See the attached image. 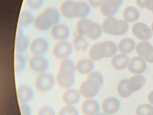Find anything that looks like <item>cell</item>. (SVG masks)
<instances>
[{
    "label": "cell",
    "mask_w": 153,
    "mask_h": 115,
    "mask_svg": "<svg viewBox=\"0 0 153 115\" xmlns=\"http://www.w3.org/2000/svg\"><path fill=\"white\" fill-rule=\"evenodd\" d=\"M103 81V75L99 71H93L79 85V91L81 96L86 99L93 98L99 93Z\"/></svg>",
    "instance_id": "6da1fadb"
},
{
    "label": "cell",
    "mask_w": 153,
    "mask_h": 115,
    "mask_svg": "<svg viewBox=\"0 0 153 115\" xmlns=\"http://www.w3.org/2000/svg\"><path fill=\"white\" fill-rule=\"evenodd\" d=\"M76 71V64L72 60H62L56 78L59 86L63 89L71 88L75 82Z\"/></svg>",
    "instance_id": "7a4b0ae2"
},
{
    "label": "cell",
    "mask_w": 153,
    "mask_h": 115,
    "mask_svg": "<svg viewBox=\"0 0 153 115\" xmlns=\"http://www.w3.org/2000/svg\"><path fill=\"white\" fill-rule=\"evenodd\" d=\"M60 19L59 11L54 7H47L39 14L33 22L34 27L39 31H45L51 29L59 23Z\"/></svg>",
    "instance_id": "3957f363"
},
{
    "label": "cell",
    "mask_w": 153,
    "mask_h": 115,
    "mask_svg": "<svg viewBox=\"0 0 153 115\" xmlns=\"http://www.w3.org/2000/svg\"><path fill=\"white\" fill-rule=\"evenodd\" d=\"M101 25L103 32L110 35H123L129 28L128 22L124 19H117L114 17H106Z\"/></svg>",
    "instance_id": "277c9868"
},
{
    "label": "cell",
    "mask_w": 153,
    "mask_h": 115,
    "mask_svg": "<svg viewBox=\"0 0 153 115\" xmlns=\"http://www.w3.org/2000/svg\"><path fill=\"white\" fill-rule=\"evenodd\" d=\"M56 79L54 75L48 72L40 74L36 78L35 85L36 89L40 92H47L54 87Z\"/></svg>",
    "instance_id": "5b68a950"
},
{
    "label": "cell",
    "mask_w": 153,
    "mask_h": 115,
    "mask_svg": "<svg viewBox=\"0 0 153 115\" xmlns=\"http://www.w3.org/2000/svg\"><path fill=\"white\" fill-rule=\"evenodd\" d=\"M50 63L43 56L33 55L29 60V67L33 72L38 74L46 72L49 68Z\"/></svg>",
    "instance_id": "8992f818"
},
{
    "label": "cell",
    "mask_w": 153,
    "mask_h": 115,
    "mask_svg": "<svg viewBox=\"0 0 153 115\" xmlns=\"http://www.w3.org/2000/svg\"><path fill=\"white\" fill-rule=\"evenodd\" d=\"M73 49V45L69 42L66 41H59L53 47V54L56 59L63 60L71 56Z\"/></svg>",
    "instance_id": "52a82bcc"
},
{
    "label": "cell",
    "mask_w": 153,
    "mask_h": 115,
    "mask_svg": "<svg viewBox=\"0 0 153 115\" xmlns=\"http://www.w3.org/2000/svg\"><path fill=\"white\" fill-rule=\"evenodd\" d=\"M89 58L93 61H98L107 58L108 48L106 41L94 44L88 50Z\"/></svg>",
    "instance_id": "ba28073f"
},
{
    "label": "cell",
    "mask_w": 153,
    "mask_h": 115,
    "mask_svg": "<svg viewBox=\"0 0 153 115\" xmlns=\"http://www.w3.org/2000/svg\"><path fill=\"white\" fill-rule=\"evenodd\" d=\"M131 32L134 36L142 41H147L151 39L153 34L151 29L143 22L135 23L132 26Z\"/></svg>",
    "instance_id": "9c48e42d"
},
{
    "label": "cell",
    "mask_w": 153,
    "mask_h": 115,
    "mask_svg": "<svg viewBox=\"0 0 153 115\" xmlns=\"http://www.w3.org/2000/svg\"><path fill=\"white\" fill-rule=\"evenodd\" d=\"M123 0H104L100 8V12L106 17H114L117 13Z\"/></svg>",
    "instance_id": "30bf717a"
},
{
    "label": "cell",
    "mask_w": 153,
    "mask_h": 115,
    "mask_svg": "<svg viewBox=\"0 0 153 115\" xmlns=\"http://www.w3.org/2000/svg\"><path fill=\"white\" fill-rule=\"evenodd\" d=\"M49 43L44 38H35L30 45V50L33 55L43 56L49 49Z\"/></svg>",
    "instance_id": "8fae6325"
},
{
    "label": "cell",
    "mask_w": 153,
    "mask_h": 115,
    "mask_svg": "<svg viewBox=\"0 0 153 115\" xmlns=\"http://www.w3.org/2000/svg\"><path fill=\"white\" fill-rule=\"evenodd\" d=\"M137 55L149 63H153V46L148 41H141L136 46Z\"/></svg>",
    "instance_id": "7c38bea8"
},
{
    "label": "cell",
    "mask_w": 153,
    "mask_h": 115,
    "mask_svg": "<svg viewBox=\"0 0 153 115\" xmlns=\"http://www.w3.org/2000/svg\"><path fill=\"white\" fill-rule=\"evenodd\" d=\"M69 27L64 23H57L51 29V35L56 40L59 41H66L70 35Z\"/></svg>",
    "instance_id": "4fadbf2b"
},
{
    "label": "cell",
    "mask_w": 153,
    "mask_h": 115,
    "mask_svg": "<svg viewBox=\"0 0 153 115\" xmlns=\"http://www.w3.org/2000/svg\"><path fill=\"white\" fill-rule=\"evenodd\" d=\"M147 67L146 61L140 56H134L130 59L128 65V70L131 73L136 75L143 73Z\"/></svg>",
    "instance_id": "5bb4252c"
},
{
    "label": "cell",
    "mask_w": 153,
    "mask_h": 115,
    "mask_svg": "<svg viewBox=\"0 0 153 115\" xmlns=\"http://www.w3.org/2000/svg\"><path fill=\"white\" fill-rule=\"evenodd\" d=\"M101 106L103 113L108 115H112L119 110L120 102L116 97L109 96L103 99Z\"/></svg>",
    "instance_id": "9a60e30c"
},
{
    "label": "cell",
    "mask_w": 153,
    "mask_h": 115,
    "mask_svg": "<svg viewBox=\"0 0 153 115\" xmlns=\"http://www.w3.org/2000/svg\"><path fill=\"white\" fill-rule=\"evenodd\" d=\"M17 95L20 104H27L30 102L34 95L32 87L27 84L20 86L17 90Z\"/></svg>",
    "instance_id": "2e32d148"
},
{
    "label": "cell",
    "mask_w": 153,
    "mask_h": 115,
    "mask_svg": "<svg viewBox=\"0 0 153 115\" xmlns=\"http://www.w3.org/2000/svg\"><path fill=\"white\" fill-rule=\"evenodd\" d=\"M99 110V102L93 98L87 99L81 105V111L84 115H96Z\"/></svg>",
    "instance_id": "e0dca14e"
},
{
    "label": "cell",
    "mask_w": 153,
    "mask_h": 115,
    "mask_svg": "<svg viewBox=\"0 0 153 115\" xmlns=\"http://www.w3.org/2000/svg\"><path fill=\"white\" fill-rule=\"evenodd\" d=\"M94 23L87 18L79 19L76 24V31L78 35L88 38L91 32Z\"/></svg>",
    "instance_id": "ac0fdd59"
},
{
    "label": "cell",
    "mask_w": 153,
    "mask_h": 115,
    "mask_svg": "<svg viewBox=\"0 0 153 115\" xmlns=\"http://www.w3.org/2000/svg\"><path fill=\"white\" fill-rule=\"evenodd\" d=\"M91 6L84 1H75L74 7L75 18L79 19L87 18L91 12Z\"/></svg>",
    "instance_id": "d6986e66"
},
{
    "label": "cell",
    "mask_w": 153,
    "mask_h": 115,
    "mask_svg": "<svg viewBox=\"0 0 153 115\" xmlns=\"http://www.w3.org/2000/svg\"><path fill=\"white\" fill-rule=\"evenodd\" d=\"M94 61L88 59H82L76 63V71L81 74H89L93 71L94 68Z\"/></svg>",
    "instance_id": "ffe728a7"
},
{
    "label": "cell",
    "mask_w": 153,
    "mask_h": 115,
    "mask_svg": "<svg viewBox=\"0 0 153 115\" xmlns=\"http://www.w3.org/2000/svg\"><path fill=\"white\" fill-rule=\"evenodd\" d=\"M81 95L79 90L75 89H68L62 96L63 102L68 105H74L80 100Z\"/></svg>",
    "instance_id": "44dd1931"
},
{
    "label": "cell",
    "mask_w": 153,
    "mask_h": 115,
    "mask_svg": "<svg viewBox=\"0 0 153 115\" xmlns=\"http://www.w3.org/2000/svg\"><path fill=\"white\" fill-rule=\"evenodd\" d=\"M130 60L127 55L120 53L112 58L111 65L115 69L122 70L128 67Z\"/></svg>",
    "instance_id": "7402d4cb"
},
{
    "label": "cell",
    "mask_w": 153,
    "mask_h": 115,
    "mask_svg": "<svg viewBox=\"0 0 153 115\" xmlns=\"http://www.w3.org/2000/svg\"><path fill=\"white\" fill-rule=\"evenodd\" d=\"M146 83L145 77L140 74H136L131 76L127 81V86L131 92L139 90Z\"/></svg>",
    "instance_id": "603a6c76"
},
{
    "label": "cell",
    "mask_w": 153,
    "mask_h": 115,
    "mask_svg": "<svg viewBox=\"0 0 153 115\" xmlns=\"http://www.w3.org/2000/svg\"><path fill=\"white\" fill-rule=\"evenodd\" d=\"M75 1L72 0L64 1L60 6L61 14L66 18L72 19L75 18L74 7Z\"/></svg>",
    "instance_id": "cb8c5ba5"
},
{
    "label": "cell",
    "mask_w": 153,
    "mask_h": 115,
    "mask_svg": "<svg viewBox=\"0 0 153 115\" xmlns=\"http://www.w3.org/2000/svg\"><path fill=\"white\" fill-rule=\"evenodd\" d=\"M140 15L139 10L133 6H127L123 11V19L128 23L135 22L139 19Z\"/></svg>",
    "instance_id": "d4e9b609"
},
{
    "label": "cell",
    "mask_w": 153,
    "mask_h": 115,
    "mask_svg": "<svg viewBox=\"0 0 153 115\" xmlns=\"http://www.w3.org/2000/svg\"><path fill=\"white\" fill-rule=\"evenodd\" d=\"M135 41L130 38H124L122 39L118 44V50L123 54L131 53L136 48Z\"/></svg>",
    "instance_id": "484cf974"
},
{
    "label": "cell",
    "mask_w": 153,
    "mask_h": 115,
    "mask_svg": "<svg viewBox=\"0 0 153 115\" xmlns=\"http://www.w3.org/2000/svg\"><path fill=\"white\" fill-rule=\"evenodd\" d=\"M30 45L29 38L24 34L16 36L15 42V51L16 53L22 54Z\"/></svg>",
    "instance_id": "4316f807"
},
{
    "label": "cell",
    "mask_w": 153,
    "mask_h": 115,
    "mask_svg": "<svg viewBox=\"0 0 153 115\" xmlns=\"http://www.w3.org/2000/svg\"><path fill=\"white\" fill-rule=\"evenodd\" d=\"M74 49L76 52H85L89 47V43L86 37L78 35L75 37L72 43Z\"/></svg>",
    "instance_id": "83f0119b"
},
{
    "label": "cell",
    "mask_w": 153,
    "mask_h": 115,
    "mask_svg": "<svg viewBox=\"0 0 153 115\" xmlns=\"http://www.w3.org/2000/svg\"><path fill=\"white\" fill-rule=\"evenodd\" d=\"M127 81V78L123 79L118 82L117 86V91L118 95L123 98H128L133 93L128 87Z\"/></svg>",
    "instance_id": "f1b7e54d"
},
{
    "label": "cell",
    "mask_w": 153,
    "mask_h": 115,
    "mask_svg": "<svg viewBox=\"0 0 153 115\" xmlns=\"http://www.w3.org/2000/svg\"><path fill=\"white\" fill-rule=\"evenodd\" d=\"M35 18L32 14L28 11H22L19 17V25L23 27H27L33 23Z\"/></svg>",
    "instance_id": "f546056e"
},
{
    "label": "cell",
    "mask_w": 153,
    "mask_h": 115,
    "mask_svg": "<svg viewBox=\"0 0 153 115\" xmlns=\"http://www.w3.org/2000/svg\"><path fill=\"white\" fill-rule=\"evenodd\" d=\"M14 70L16 72L20 73L23 72L26 65V59L22 55L19 53H16L14 56Z\"/></svg>",
    "instance_id": "4dcf8cb0"
},
{
    "label": "cell",
    "mask_w": 153,
    "mask_h": 115,
    "mask_svg": "<svg viewBox=\"0 0 153 115\" xmlns=\"http://www.w3.org/2000/svg\"><path fill=\"white\" fill-rule=\"evenodd\" d=\"M153 112V105L149 104L139 105L135 110L136 115H149Z\"/></svg>",
    "instance_id": "1f68e13d"
},
{
    "label": "cell",
    "mask_w": 153,
    "mask_h": 115,
    "mask_svg": "<svg viewBox=\"0 0 153 115\" xmlns=\"http://www.w3.org/2000/svg\"><path fill=\"white\" fill-rule=\"evenodd\" d=\"M59 115H79V112L74 105H66L60 108Z\"/></svg>",
    "instance_id": "d6a6232c"
},
{
    "label": "cell",
    "mask_w": 153,
    "mask_h": 115,
    "mask_svg": "<svg viewBox=\"0 0 153 115\" xmlns=\"http://www.w3.org/2000/svg\"><path fill=\"white\" fill-rule=\"evenodd\" d=\"M108 48V56L107 58H112L114 56L118 50V46L112 41H106Z\"/></svg>",
    "instance_id": "836d02e7"
},
{
    "label": "cell",
    "mask_w": 153,
    "mask_h": 115,
    "mask_svg": "<svg viewBox=\"0 0 153 115\" xmlns=\"http://www.w3.org/2000/svg\"><path fill=\"white\" fill-rule=\"evenodd\" d=\"M44 0H25L26 5L30 9L38 10L44 4Z\"/></svg>",
    "instance_id": "e575fe53"
},
{
    "label": "cell",
    "mask_w": 153,
    "mask_h": 115,
    "mask_svg": "<svg viewBox=\"0 0 153 115\" xmlns=\"http://www.w3.org/2000/svg\"><path fill=\"white\" fill-rule=\"evenodd\" d=\"M37 115H56V113L54 108L51 106L44 105L39 109Z\"/></svg>",
    "instance_id": "d590c367"
},
{
    "label": "cell",
    "mask_w": 153,
    "mask_h": 115,
    "mask_svg": "<svg viewBox=\"0 0 153 115\" xmlns=\"http://www.w3.org/2000/svg\"><path fill=\"white\" fill-rule=\"evenodd\" d=\"M20 110L22 115H31V108L27 104H20Z\"/></svg>",
    "instance_id": "8d00e7d4"
},
{
    "label": "cell",
    "mask_w": 153,
    "mask_h": 115,
    "mask_svg": "<svg viewBox=\"0 0 153 115\" xmlns=\"http://www.w3.org/2000/svg\"><path fill=\"white\" fill-rule=\"evenodd\" d=\"M104 0H88V2L91 7L97 8L100 7Z\"/></svg>",
    "instance_id": "74e56055"
},
{
    "label": "cell",
    "mask_w": 153,
    "mask_h": 115,
    "mask_svg": "<svg viewBox=\"0 0 153 115\" xmlns=\"http://www.w3.org/2000/svg\"><path fill=\"white\" fill-rule=\"evenodd\" d=\"M148 0H136V5L141 8H146V5Z\"/></svg>",
    "instance_id": "f35d334b"
},
{
    "label": "cell",
    "mask_w": 153,
    "mask_h": 115,
    "mask_svg": "<svg viewBox=\"0 0 153 115\" xmlns=\"http://www.w3.org/2000/svg\"><path fill=\"white\" fill-rule=\"evenodd\" d=\"M146 8H147L148 10L153 12V0H148L146 5Z\"/></svg>",
    "instance_id": "ab89813d"
},
{
    "label": "cell",
    "mask_w": 153,
    "mask_h": 115,
    "mask_svg": "<svg viewBox=\"0 0 153 115\" xmlns=\"http://www.w3.org/2000/svg\"><path fill=\"white\" fill-rule=\"evenodd\" d=\"M148 99L151 104L153 105V90L151 91L148 96Z\"/></svg>",
    "instance_id": "60d3db41"
},
{
    "label": "cell",
    "mask_w": 153,
    "mask_h": 115,
    "mask_svg": "<svg viewBox=\"0 0 153 115\" xmlns=\"http://www.w3.org/2000/svg\"><path fill=\"white\" fill-rule=\"evenodd\" d=\"M96 115H108V114H106L105 113H99L97 114Z\"/></svg>",
    "instance_id": "b9f144b4"
},
{
    "label": "cell",
    "mask_w": 153,
    "mask_h": 115,
    "mask_svg": "<svg viewBox=\"0 0 153 115\" xmlns=\"http://www.w3.org/2000/svg\"><path fill=\"white\" fill-rule=\"evenodd\" d=\"M151 29L152 32V33H153V22H152V23H151Z\"/></svg>",
    "instance_id": "7bdbcfd3"
},
{
    "label": "cell",
    "mask_w": 153,
    "mask_h": 115,
    "mask_svg": "<svg viewBox=\"0 0 153 115\" xmlns=\"http://www.w3.org/2000/svg\"><path fill=\"white\" fill-rule=\"evenodd\" d=\"M149 115H153V112H152V113L151 114H149Z\"/></svg>",
    "instance_id": "ee69618b"
},
{
    "label": "cell",
    "mask_w": 153,
    "mask_h": 115,
    "mask_svg": "<svg viewBox=\"0 0 153 115\" xmlns=\"http://www.w3.org/2000/svg\"><path fill=\"white\" fill-rule=\"evenodd\" d=\"M152 14H153V12H152Z\"/></svg>",
    "instance_id": "f6af8a7d"
}]
</instances>
